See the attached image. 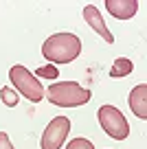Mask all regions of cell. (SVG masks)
<instances>
[{
	"label": "cell",
	"mask_w": 147,
	"mask_h": 149,
	"mask_svg": "<svg viewBox=\"0 0 147 149\" xmlns=\"http://www.w3.org/2000/svg\"><path fill=\"white\" fill-rule=\"evenodd\" d=\"M106 9L119 20H130L138 11V0H106Z\"/></svg>",
	"instance_id": "52a82bcc"
},
{
	"label": "cell",
	"mask_w": 147,
	"mask_h": 149,
	"mask_svg": "<svg viewBox=\"0 0 147 149\" xmlns=\"http://www.w3.org/2000/svg\"><path fill=\"white\" fill-rule=\"evenodd\" d=\"M66 149H94V145H92L88 138H73Z\"/></svg>",
	"instance_id": "7c38bea8"
},
{
	"label": "cell",
	"mask_w": 147,
	"mask_h": 149,
	"mask_svg": "<svg viewBox=\"0 0 147 149\" xmlns=\"http://www.w3.org/2000/svg\"><path fill=\"white\" fill-rule=\"evenodd\" d=\"M81 53V40L75 33H55L42 44V55L48 64H70Z\"/></svg>",
	"instance_id": "6da1fadb"
},
{
	"label": "cell",
	"mask_w": 147,
	"mask_h": 149,
	"mask_svg": "<svg viewBox=\"0 0 147 149\" xmlns=\"http://www.w3.org/2000/svg\"><path fill=\"white\" fill-rule=\"evenodd\" d=\"M46 99L51 103L60 107H79L83 103L90 101V90L81 88L75 81H57V84H51L48 90H46Z\"/></svg>",
	"instance_id": "7a4b0ae2"
},
{
	"label": "cell",
	"mask_w": 147,
	"mask_h": 149,
	"mask_svg": "<svg viewBox=\"0 0 147 149\" xmlns=\"http://www.w3.org/2000/svg\"><path fill=\"white\" fill-rule=\"evenodd\" d=\"M132 70H134L132 61H130L127 57H119V59H114V64H112V68H110V77L112 79H121V77H127Z\"/></svg>",
	"instance_id": "9c48e42d"
},
{
	"label": "cell",
	"mask_w": 147,
	"mask_h": 149,
	"mask_svg": "<svg viewBox=\"0 0 147 149\" xmlns=\"http://www.w3.org/2000/svg\"><path fill=\"white\" fill-rule=\"evenodd\" d=\"M9 79H11V84L15 86V92L27 97L31 103H37V101L44 99V88H42L40 79H35L29 68H24V66H13V68L9 70Z\"/></svg>",
	"instance_id": "3957f363"
},
{
	"label": "cell",
	"mask_w": 147,
	"mask_h": 149,
	"mask_svg": "<svg viewBox=\"0 0 147 149\" xmlns=\"http://www.w3.org/2000/svg\"><path fill=\"white\" fill-rule=\"evenodd\" d=\"M68 132H70L68 116H55L42 134V143H40L42 149H62V145L68 138Z\"/></svg>",
	"instance_id": "5b68a950"
},
{
	"label": "cell",
	"mask_w": 147,
	"mask_h": 149,
	"mask_svg": "<svg viewBox=\"0 0 147 149\" xmlns=\"http://www.w3.org/2000/svg\"><path fill=\"white\" fill-rule=\"evenodd\" d=\"M0 149H15L13 145H11L9 136H7V132H0Z\"/></svg>",
	"instance_id": "4fadbf2b"
},
{
	"label": "cell",
	"mask_w": 147,
	"mask_h": 149,
	"mask_svg": "<svg viewBox=\"0 0 147 149\" xmlns=\"http://www.w3.org/2000/svg\"><path fill=\"white\" fill-rule=\"evenodd\" d=\"M0 97H2V103L7 107H15L18 101H20V94L13 88H0Z\"/></svg>",
	"instance_id": "30bf717a"
},
{
	"label": "cell",
	"mask_w": 147,
	"mask_h": 149,
	"mask_svg": "<svg viewBox=\"0 0 147 149\" xmlns=\"http://www.w3.org/2000/svg\"><path fill=\"white\" fill-rule=\"evenodd\" d=\"M35 77H42V79H57L60 77V70L55 68V66H40V68L35 70Z\"/></svg>",
	"instance_id": "8fae6325"
},
{
	"label": "cell",
	"mask_w": 147,
	"mask_h": 149,
	"mask_svg": "<svg viewBox=\"0 0 147 149\" xmlns=\"http://www.w3.org/2000/svg\"><path fill=\"white\" fill-rule=\"evenodd\" d=\"M97 116H99V123H101L103 132H106L110 138L114 140H125L130 134V125H127V118L123 116V112L114 105H101L99 112H97Z\"/></svg>",
	"instance_id": "277c9868"
},
{
	"label": "cell",
	"mask_w": 147,
	"mask_h": 149,
	"mask_svg": "<svg viewBox=\"0 0 147 149\" xmlns=\"http://www.w3.org/2000/svg\"><path fill=\"white\" fill-rule=\"evenodd\" d=\"M83 20H86V24H90V26L94 29L103 40H106V44H114V35L108 31L106 22H103L101 11L97 9L94 5H86V7H83Z\"/></svg>",
	"instance_id": "8992f818"
},
{
	"label": "cell",
	"mask_w": 147,
	"mask_h": 149,
	"mask_svg": "<svg viewBox=\"0 0 147 149\" xmlns=\"http://www.w3.org/2000/svg\"><path fill=\"white\" fill-rule=\"evenodd\" d=\"M145 97H147V86L145 84H138L127 97L130 99V110H132L141 121L147 118V99Z\"/></svg>",
	"instance_id": "ba28073f"
}]
</instances>
